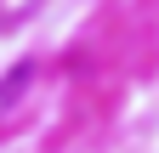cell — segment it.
<instances>
[{"instance_id":"obj_1","label":"cell","mask_w":159,"mask_h":153,"mask_svg":"<svg viewBox=\"0 0 159 153\" xmlns=\"http://www.w3.org/2000/svg\"><path fill=\"white\" fill-rule=\"evenodd\" d=\"M29 80H34V68H17V74H11V80H6V85H0V119H6V113H11V102H17V97H23V85H29Z\"/></svg>"}]
</instances>
